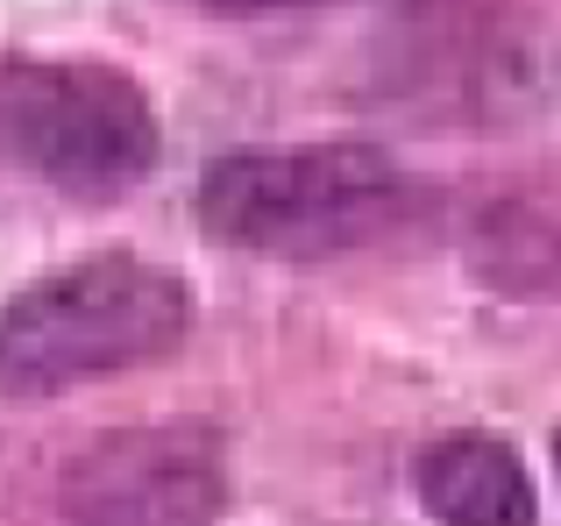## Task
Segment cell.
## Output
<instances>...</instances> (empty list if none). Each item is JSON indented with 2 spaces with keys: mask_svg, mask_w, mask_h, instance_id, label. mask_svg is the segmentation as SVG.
I'll use <instances>...</instances> for the list:
<instances>
[{
  "mask_svg": "<svg viewBox=\"0 0 561 526\" xmlns=\"http://www.w3.org/2000/svg\"><path fill=\"white\" fill-rule=\"evenodd\" d=\"M214 8H306V0H214Z\"/></svg>",
  "mask_w": 561,
  "mask_h": 526,
  "instance_id": "obj_6",
  "label": "cell"
},
{
  "mask_svg": "<svg viewBox=\"0 0 561 526\" xmlns=\"http://www.w3.org/2000/svg\"><path fill=\"white\" fill-rule=\"evenodd\" d=\"M192 328V291L171 263L93 250L57 263L0 306V399H50L85 377L164 363Z\"/></svg>",
  "mask_w": 561,
  "mask_h": 526,
  "instance_id": "obj_2",
  "label": "cell"
},
{
  "mask_svg": "<svg viewBox=\"0 0 561 526\" xmlns=\"http://www.w3.org/2000/svg\"><path fill=\"white\" fill-rule=\"evenodd\" d=\"M164 157L150 93L114 65L0 57V164L71 199H122Z\"/></svg>",
  "mask_w": 561,
  "mask_h": 526,
  "instance_id": "obj_3",
  "label": "cell"
},
{
  "mask_svg": "<svg viewBox=\"0 0 561 526\" xmlns=\"http://www.w3.org/2000/svg\"><path fill=\"white\" fill-rule=\"evenodd\" d=\"M426 185L370 142L234 150L199 179V228L249 256H348L420 221Z\"/></svg>",
  "mask_w": 561,
  "mask_h": 526,
  "instance_id": "obj_1",
  "label": "cell"
},
{
  "mask_svg": "<svg viewBox=\"0 0 561 526\" xmlns=\"http://www.w3.org/2000/svg\"><path fill=\"white\" fill-rule=\"evenodd\" d=\"M554 470H561V427H554Z\"/></svg>",
  "mask_w": 561,
  "mask_h": 526,
  "instance_id": "obj_7",
  "label": "cell"
},
{
  "mask_svg": "<svg viewBox=\"0 0 561 526\" xmlns=\"http://www.w3.org/2000/svg\"><path fill=\"white\" fill-rule=\"evenodd\" d=\"M228 499V442L206 420L107 427L57 470L65 526H220Z\"/></svg>",
  "mask_w": 561,
  "mask_h": 526,
  "instance_id": "obj_4",
  "label": "cell"
},
{
  "mask_svg": "<svg viewBox=\"0 0 561 526\" xmlns=\"http://www.w3.org/2000/svg\"><path fill=\"white\" fill-rule=\"evenodd\" d=\"M420 505L440 526H540V491L505 434H448L412 462Z\"/></svg>",
  "mask_w": 561,
  "mask_h": 526,
  "instance_id": "obj_5",
  "label": "cell"
}]
</instances>
